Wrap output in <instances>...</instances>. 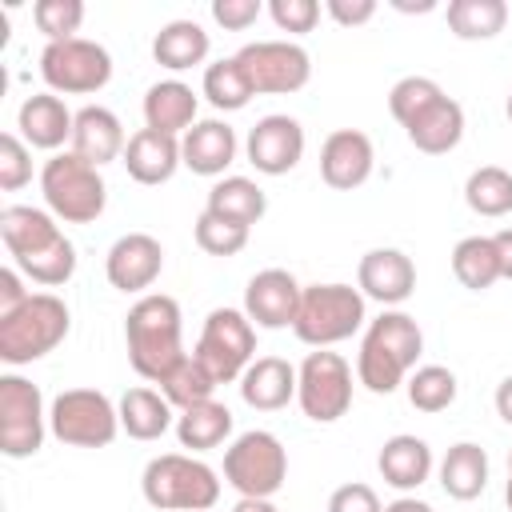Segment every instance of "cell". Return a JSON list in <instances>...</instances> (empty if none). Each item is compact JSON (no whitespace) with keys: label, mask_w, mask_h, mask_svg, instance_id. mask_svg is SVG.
Instances as JSON below:
<instances>
[{"label":"cell","mask_w":512,"mask_h":512,"mask_svg":"<svg viewBox=\"0 0 512 512\" xmlns=\"http://www.w3.org/2000/svg\"><path fill=\"white\" fill-rule=\"evenodd\" d=\"M244 152H248V164L264 176H284L300 164L304 156V128L296 116H284V112H272V116H260L244 140Z\"/></svg>","instance_id":"cell-16"},{"label":"cell","mask_w":512,"mask_h":512,"mask_svg":"<svg viewBox=\"0 0 512 512\" xmlns=\"http://www.w3.org/2000/svg\"><path fill=\"white\" fill-rule=\"evenodd\" d=\"M192 356L212 372L216 384H232L256 360V324L244 316V308H212Z\"/></svg>","instance_id":"cell-11"},{"label":"cell","mask_w":512,"mask_h":512,"mask_svg":"<svg viewBox=\"0 0 512 512\" xmlns=\"http://www.w3.org/2000/svg\"><path fill=\"white\" fill-rule=\"evenodd\" d=\"M392 8H400V12H432L436 4H432V0H420V4H408V0H392Z\"/></svg>","instance_id":"cell-51"},{"label":"cell","mask_w":512,"mask_h":512,"mask_svg":"<svg viewBox=\"0 0 512 512\" xmlns=\"http://www.w3.org/2000/svg\"><path fill=\"white\" fill-rule=\"evenodd\" d=\"M40 192H44L48 212L64 224H92V220H100V212L108 204V184H104L100 168H92L76 152H56L44 160Z\"/></svg>","instance_id":"cell-7"},{"label":"cell","mask_w":512,"mask_h":512,"mask_svg":"<svg viewBox=\"0 0 512 512\" xmlns=\"http://www.w3.org/2000/svg\"><path fill=\"white\" fill-rule=\"evenodd\" d=\"M376 468H380L384 484H392L396 492H412L432 476V448H428V440H420L412 432H396L380 444Z\"/></svg>","instance_id":"cell-26"},{"label":"cell","mask_w":512,"mask_h":512,"mask_svg":"<svg viewBox=\"0 0 512 512\" xmlns=\"http://www.w3.org/2000/svg\"><path fill=\"white\" fill-rule=\"evenodd\" d=\"M236 128L220 116L212 120H196L184 136H180V160L188 172L196 176H224V168L236 160Z\"/></svg>","instance_id":"cell-21"},{"label":"cell","mask_w":512,"mask_h":512,"mask_svg":"<svg viewBox=\"0 0 512 512\" xmlns=\"http://www.w3.org/2000/svg\"><path fill=\"white\" fill-rule=\"evenodd\" d=\"M72 124H76V112H68V104L56 92H36L16 112L20 140L28 148H44V152H56L64 140L72 144Z\"/></svg>","instance_id":"cell-22"},{"label":"cell","mask_w":512,"mask_h":512,"mask_svg":"<svg viewBox=\"0 0 512 512\" xmlns=\"http://www.w3.org/2000/svg\"><path fill=\"white\" fill-rule=\"evenodd\" d=\"M508 476H512V452H508Z\"/></svg>","instance_id":"cell-54"},{"label":"cell","mask_w":512,"mask_h":512,"mask_svg":"<svg viewBox=\"0 0 512 512\" xmlns=\"http://www.w3.org/2000/svg\"><path fill=\"white\" fill-rule=\"evenodd\" d=\"M404 388H408V404L416 412H444V408L456 404V392H460L456 372L444 368V364H420L404 380Z\"/></svg>","instance_id":"cell-37"},{"label":"cell","mask_w":512,"mask_h":512,"mask_svg":"<svg viewBox=\"0 0 512 512\" xmlns=\"http://www.w3.org/2000/svg\"><path fill=\"white\" fill-rule=\"evenodd\" d=\"M388 112L404 128L408 144L424 156H444L464 140V108L432 76L396 80L388 92Z\"/></svg>","instance_id":"cell-2"},{"label":"cell","mask_w":512,"mask_h":512,"mask_svg":"<svg viewBox=\"0 0 512 512\" xmlns=\"http://www.w3.org/2000/svg\"><path fill=\"white\" fill-rule=\"evenodd\" d=\"M232 512H280L272 500H260V496H240Z\"/></svg>","instance_id":"cell-50"},{"label":"cell","mask_w":512,"mask_h":512,"mask_svg":"<svg viewBox=\"0 0 512 512\" xmlns=\"http://www.w3.org/2000/svg\"><path fill=\"white\" fill-rule=\"evenodd\" d=\"M364 292L352 284H308L296 312V340L312 348H332L364 328Z\"/></svg>","instance_id":"cell-8"},{"label":"cell","mask_w":512,"mask_h":512,"mask_svg":"<svg viewBox=\"0 0 512 512\" xmlns=\"http://www.w3.org/2000/svg\"><path fill=\"white\" fill-rule=\"evenodd\" d=\"M196 244L208 252V256H236L248 248V228L232 224V220H220L212 212H200L196 216V228H192Z\"/></svg>","instance_id":"cell-39"},{"label":"cell","mask_w":512,"mask_h":512,"mask_svg":"<svg viewBox=\"0 0 512 512\" xmlns=\"http://www.w3.org/2000/svg\"><path fill=\"white\" fill-rule=\"evenodd\" d=\"M256 96H288L312 80V56L292 40H252L236 52Z\"/></svg>","instance_id":"cell-15"},{"label":"cell","mask_w":512,"mask_h":512,"mask_svg":"<svg viewBox=\"0 0 512 512\" xmlns=\"http://www.w3.org/2000/svg\"><path fill=\"white\" fill-rule=\"evenodd\" d=\"M384 512H432V504H424L416 496H396L392 504H384Z\"/></svg>","instance_id":"cell-49"},{"label":"cell","mask_w":512,"mask_h":512,"mask_svg":"<svg viewBox=\"0 0 512 512\" xmlns=\"http://www.w3.org/2000/svg\"><path fill=\"white\" fill-rule=\"evenodd\" d=\"M288 480V452L284 444L264 432V428H252V432H240L228 452H224V484L236 488L240 496H260V500H272Z\"/></svg>","instance_id":"cell-10"},{"label":"cell","mask_w":512,"mask_h":512,"mask_svg":"<svg viewBox=\"0 0 512 512\" xmlns=\"http://www.w3.org/2000/svg\"><path fill=\"white\" fill-rule=\"evenodd\" d=\"M492 240H496V252H500V276L512 280V228H500Z\"/></svg>","instance_id":"cell-47"},{"label":"cell","mask_w":512,"mask_h":512,"mask_svg":"<svg viewBox=\"0 0 512 512\" xmlns=\"http://www.w3.org/2000/svg\"><path fill=\"white\" fill-rule=\"evenodd\" d=\"M300 280L288 268H264L244 288V316L256 328H292L300 312Z\"/></svg>","instance_id":"cell-17"},{"label":"cell","mask_w":512,"mask_h":512,"mask_svg":"<svg viewBox=\"0 0 512 512\" xmlns=\"http://www.w3.org/2000/svg\"><path fill=\"white\" fill-rule=\"evenodd\" d=\"M220 384L212 380V372L196 360V356H184L164 380H160V392H164V400L172 404V408H192V404H204V400H212V392H216Z\"/></svg>","instance_id":"cell-38"},{"label":"cell","mask_w":512,"mask_h":512,"mask_svg":"<svg viewBox=\"0 0 512 512\" xmlns=\"http://www.w3.org/2000/svg\"><path fill=\"white\" fill-rule=\"evenodd\" d=\"M324 12H328L336 24L356 28V24H368V20L376 16V0H328Z\"/></svg>","instance_id":"cell-45"},{"label":"cell","mask_w":512,"mask_h":512,"mask_svg":"<svg viewBox=\"0 0 512 512\" xmlns=\"http://www.w3.org/2000/svg\"><path fill=\"white\" fill-rule=\"evenodd\" d=\"M508 24L504 0H452L448 4V28L460 40H492Z\"/></svg>","instance_id":"cell-35"},{"label":"cell","mask_w":512,"mask_h":512,"mask_svg":"<svg viewBox=\"0 0 512 512\" xmlns=\"http://www.w3.org/2000/svg\"><path fill=\"white\" fill-rule=\"evenodd\" d=\"M268 16L276 20L280 32H296V36H304V32L316 28V20H320V4H316V0H272V4H268Z\"/></svg>","instance_id":"cell-42"},{"label":"cell","mask_w":512,"mask_h":512,"mask_svg":"<svg viewBox=\"0 0 512 512\" xmlns=\"http://www.w3.org/2000/svg\"><path fill=\"white\" fill-rule=\"evenodd\" d=\"M452 276L468 288V292H484L492 288L500 276V252H496V240L492 236H464L456 248H452Z\"/></svg>","instance_id":"cell-33"},{"label":"cell","mask_w":512,"mask_h":512,"mask_svg":"<svg viewBox=\"0 0 512 512\" xmlns=\"http://www.w3.org/2000/svg\"><path fill=\"white\" fill-rule=\"evenodd\" d=\"M464 204L476 216H508L512 212V172L500 164H480L468 180H464Z\"/></svg>","instance_id":"cell-34"},{"label":"cell","mask_w":512,"mask_h":512,"mask_svg":"<svg viewBox=\"0 0 512 512\" xmlns=\"http://www.w3.org/2000/svg\"><path fill=\"white\" fill-rule=\"evenodd\" d=\"M44 428H48V412L40 388L16 372L0 376V452L8 460L36 456L44 444Z\"/></svg>","instance_id":"cell-14"},{"label":"cell","mask_w":512,"mask_h":512,"mask_svg":"<svg viewBox=\"0 0 512 512\" xmlns=\"http://www.w3.org/2000/svg\"><path fill=\"white\" fill-rule=\"evenodd\" d=\"M376 168V148L360 128H336L320 144V180L336 192L360 188Z\"/></svg>","instance_id":"cell-18"},{"label":"cell","mask_w":512,"mask_h":512,"mask_svg":"<svg viewBox=\"0 0 512 512\" xmlns=\"http://www.w3.org/2000/svg\"><path fill=\"white\" fill-rule=\"evenodd\" d=\"M296 404L316 424L340 420L352 408V364L328 348L308 352L296 368Z\"/></svg>","instance_id":"cell-13"},{"label":"cell","mask_w":512,"mask_h":512,"mask_svg":"<svg viewBox=\"0 0 512 512\" xmlns=\"http://www.w3.org/2000/svg\"><path fill=\"white\" fill-rule=\"evenodd\" d=\"M504 500H508V512H512V476H508V488H504Z\"/></svg>","instance_id":"cell-52"},{"label":"cell","mask_w":512,"mask_h":512,"mask_svg":"<svg viewBox=\"0 0 512 512\" xmlns=\"http://www.w3.org/2000/svg\"><path fill=\"white\" fill-rule=\"evenodd\" d=\"M204 96H208V104L212 108H220V112H240L256 92H252V80H248V72L240 68V60L236 56H224V60H216V64H208L204 68Z\"/></svg>","instance_id":"cell-36"},{"label":"cell","mask_w":512,"mask_h":512,"mask_svg":"<svg viewBox=\"0 0 512 512\" xmlns=\"http://www.w3.org/2000/svg\"><path fill=\"white\" fill-rule=\"evenodd\" d=\"M440 488L452 500H476L488 488V452L472 440H460L440 460Z\"/></svg>","instance_id":"cell-31"},{"label":"cell","mask_w":512,"mask_h":512,"mask_svg":"<svg viewBox=\"0 0 512 512\" xmlns=\"http://www.w3.org/2000/svg\"><path fill=\"white\" fill-rule=\"evenodd\" d=\"M28 296H32V292L24 288L20 272H16V268H0V316L16 312V308H20Z\"/></svg>","instance_id":"cell-46"},{"label":"cell","mask_w":512,"mask_h":512,"mask_svg":"<svg viewBox=\"0 0 512 512\" xmlns=\"http://www.w3.org/2000/svg\"><path fill=\"white\" fill-rule=\"evenodd\" d=\"M72 328V312L56 292H32L16 312L0 316V360L32 364L64 344Z\"/></svg>","instance_id":"cell-6"},{"label":"cell","mask_w":512,"mask_h":512,"mask_svg":"<svg viewBox=\"0 0 512 512\" xmlns=\"http://www.w3.org/2000/svg\"><path fill=\"white\" fill-rule=\"evenodd\" d=\"M40 76L44 84L60 96H92L112 80V56L104 44L72 36V40H56L44 44L40 52Z\"/></svg>","instance_id":"cell-12"},{"label":"cell","mask_w":512,"mask_h":512,"mask_svg":"<svg viewBox=\"0 0 512 512\" xmlns=\"http://www.w3.org/2000/svg\"><path fill=\"white\" fill-rule=\"evenodd\" d=\"M496 412H500L504 424H512V376H504L496 384Z\"/></svg>","instance_id":"cell-48"},{"label":"cell","mask_w":512,"mask_h":512,"mask_svg":"<svg viewBox=\"0 0 512 512\" xmlns=\"http://www.w3.org/2000/svg\"><path fill=\"white\" fill-rule=\"evenodd\" d=\"M160 272H164V248L148 232H124L104 256V276L116 292H144L160 280Z\"/></svg>","instance_id":"cell-19"},{"label":"cell","mask_w":512,"mask_h":512,"mask_svg":"<svg viewBox=\"0 0 512 512\" xmlns=\"http://www.w3.org/2000/svg\"><path fill=\"white\" fill-rule=\"evenodd\" d=\"M0 240L12 264L44 288H60L76 276V244L60 232L56 216L44 208L8 204L0 212Z\"/></svg>","instance_id":"cell-1"},{"label":"cell","mask_w":512,"mask_h":512,"mask_svg":"<svg viewBox=\"0 0 512 512\" xmlns=\"http://www.w3.org/2000/svg\"><path fill=\"white\" fill-rule=\"evenodd\" d=\"M204 212H212V216H220V220H232V224H240V228H252V224H260V216L268 212V196H264V188H260L256 180H248V176H224V180H216V184L208 188Z\"/></svg>","instance_id":"cell-28"},{"label":"cell","mask_w":512,"mask_h":512,"mask_svg":"<svg viewBox=\"0 0 512 512\" xmlns=\"http://www.w3.org/2000/svg\"><path fill=\"white\" fill-rule=\"evenodd\" d=\"M196 92L184 80H156L144 92V128H156L164 136H184L196 124Z\"/></svg>","instance_id":"cell-27"},{"label":"cell","mask_w":512,"mask_h":512,"mask_svg":"<svg viewBox=\"0 0 512 512\" xmlns=\"http://www.w3.org/2000/svg\"><path fill=\"white\" fill-rule=\"evenodd\" d=\"M124 168L136 184H168L176 176V168L184 164L180 160V136H164L156 128H140L128 136V148H124Z\"/></svg>","instance_id":"cell-24"},{"label":"cell","mask_w":512,"mask_h":512,"mask_svg":"<svg viewBox=\"0 0 512 512\" xmlns=\"http://www.w3.org/2000/svg\"><path fill=\"white\" fill-rule=\"evenodd\" d=\"M212 20L220 24V28H228V32H244V28H252L256 20H260V0H212Z\"/></svg>","instance_id":"cell-43"},{"label":"cell","mask_w":512,"mask_h":512,"mask_svg":"<svg viewBox=\"0 0 512 512\" xmlns=\"http://www.w3.org/2000/svg\"><path fill=\"white\" fill-rule=\"evenodd\" d=\"M32 20H36V28L48 36V44L72 40V36L80 32L84 4H80V0H36V4H32Z\"/></svg>","instance_id":"cell-40"},{"label":"cell","mask_w":512,"mask_h":512,"mask_svg":"<svg viewBox=\"0 0 512 512\" xmlns=\"http://www.w3.org/2000/svg\"><path fill=\"white\" fill-rule=\"evenodd\" d=\"M228 436H232V412L220 400L192 404V408H184L176 416V440H180V448L208 452V448H220Z\"/></svg>","instance_id":"cell-32"},{"label":"cell","mask_w":512,"mask_h":512,"mask_svg":"<svg viewBox=\"0 0 512 512\" xmlns=\"http://www.w3.org/2000/svg\"><path fill=\"white\" fill-rule=\"evenodd\" d=\"M48 432L72 448H108L120 432V408L100 388H64L48 408Z\"/></svg>","instance_id":"cell-9"},{"label":"cell","mask_w":512,"mask_h":512,"mask_svg":"<svg viewBox=\"0 0 512 512\" xmlns=\"http://www.w3.org/2000/svg\"><path fill=\"white\" fill-rule=\"evenodd\" d=\"M116 408H120V432H128L132 440H160L168 428H176L172 404L156 388H128Z\"/></svg>","instance_id":"cell-30"},{"label":"cell","mask_w":512,"mask_h":512,"mask_svg":"<svg viewBox=\"0 0 512 512\" xmlns=\"http://www.w3.org/2000/svg\"><path fill=\"white\" fill-rule=\"evenodd\" d=\"M128 140H124V124L112 108L104 104H84L76 112V124H72V152L80 160H88L92 168H104L108 160L124 156Z\"/></svg>","instance_id":"cell-23"},{"label":"cell","mask_w":512,"mask_h":512,"mask_svg":"<svg viewBox=\"0 0 512 512\" xmlns=\"http://www.w3.org/2000/svg\"><path fill=\"white\" fill-rule=\"evenodd\" d=\"M356 288L364 292V300L396 308L416 292V264L400 248H372V252L360 256Z\"/></svg>","instance_id":"cell-20"},{"label":"cell","mask_w":512,"mask_h":512,"mask_svg":"<svg viewBox=\"0 0 512 512\" xmlns=\"http://www.w3.org/2000/svg\"><path fill=\"white\" fill-rule=\"evenodd\" d=\"M208 32L196 24V20H168L156 36H152V56L160 68L168 72H184V68H196L208 60Z\"/></svg>","instance_id":"cell-29"},{"label":"cell","mask_w":512,"mask_h":512,"mask_svg":"<svg viewBox=\"0 0 512 512\" xmlns=\"http://www.w3.org/2000/svg\"><path fill=\"white\" fill-rule=\"evenodd\" d=\"M504 112H508V124H512V92H508V104H504Z\"/></svg>","instance_id":"cell-53"},{"label":"cell","mask_w":512,"mask_h":512,"mask_svg":"<svg viewBox=\"0 0 512 512\" xmlns=\"http://www.w3.org/2000/svg\"><path fill=\"white\" fill-rule=\"evenodd\" d=\"M424 352V332L420 324L400 312V308H384L376 320H368L364 340H360V356H356V380L376 392L388 396L396 392L412 372L416 360Z\"/></svg>","instance_id":"cell-4"},{"label":"cell","mask_w":512,"mask_h":512,"mask_svg":"<svg viewBox=\"0 0 512 512\" xmlns=\"http://www.w3.org/2000/svg\"><path fill=\"white\" fill-rule=\"evenodd\" d=\"M28 180H32V152L16 132H4L0 136V188L16 192Z\"/></svg>","instance_id":"cell-41"},{"label":"cell","mask_w":512,"mask_h":512,"mask_svg":"<svg viewBox=\"0 0 512 512\" xmlns=\"http://www.w3.org/2000/svg\"><path fill=\"white\" fill-rule=\"evenodd\" d=\"M140 492L160 512H212L220 500V476L188 452H164L144 464Z\"/></svg>","instance_id":"cell-5"},{"label":"cell","mask_w":512,"mask_h":512,"mask_svg":"<svg viewBox=\"0 0 512 512\" xmlns=\"http://www.w3.org/2000/svg\"><path fill=\"white\" fill-rule=\"evenodd\" d=\"M124 344H128V364L136 368V376L160 384L188 356L180 304L164 292H144L124 316Z\"/></svg>","instance_id":"cell-3"},{"label":"cell","mask_w":512,"mask_h":512,"mask_svg":"<svg viewBox=\"0 0 512 512\" xmlns=\"http://www.w3.org/2000/svg\"><path fill=\"white\" fill-rule=\"evenodd\" d=\"M240 400L256 412H280L296 400V368L284 356H256L240 376Z\"/></svg>","instance_id":"cell-25"},{"label":"cell","mask_w":512,"mask_h":512,"mask_svg":"<svg viewBox=\"0 0 512 512\" xmlns=\"http://www.w3.org/2000/svg\"><path fill=\"white\" fill-rule=\"evenodd\" d=\"M328 512H384L380 508V496L368 488V484H340L332 496H328Z\"/></svg>","instance_id":"cell-44"}]
</instances>
